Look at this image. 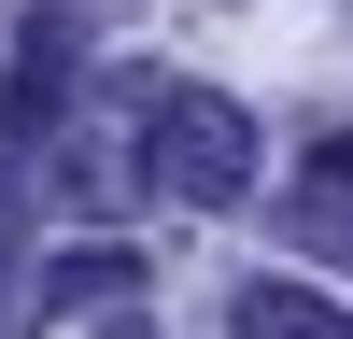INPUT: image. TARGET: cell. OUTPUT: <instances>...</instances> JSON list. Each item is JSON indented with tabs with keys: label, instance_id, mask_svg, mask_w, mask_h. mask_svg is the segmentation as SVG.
Instances as JSON below:
<instances>
[{
	"label": "cell",
	"instance_id": "3",
	"mask_svg": "<svg viewBox=\"0 0 353 339\" xmlns=\"http://www.w3.org/2000/svg\"><path fill=\"white\" fill-rule=\"evenodd\" d=\"M226 339H353V311H325L311 282H241V311H226Z\"/></svg>",
	"mask_w": 353,
	"mask_h": 339
},
{
	"label": "cell",
	"instance_id": "5",
	"mask_svg": "<svg viewBox=\"0 0 353 339\" xmlns=\"http://www.w3.org/2000/svg\"><path fill=\"white\" fill-rule=\"evenodd\" d=\"M0 297H14V170H0Z\"/></svg>",
	"mask_w": 353,
	"mask_h": 339
},
{
	"label": "cell",
	"instance_id": "2",
	"mask_svg": "<svg viewBox=\"0 0 353 339\" xmlns=\"http://www.w3.org/2000/svg\"><path fill=\"white\" fill-rule=\"evenodd\" d=\"M71 71H85V43H71V28H28V43H14V85H0V127H57V113H71Z\"/></svg>",
	"mask_w": 353,
	"mask_h": 339
},
{
	"label": "cell",
	"instance_id": "4",
	"mask_svg": "<svg viewBox=\"0 0 353 339\" xmlns=\"http://www.w3.org/2000/svg\"><path fill=\"white\" fill-rule=\"evenodd\" d=\"M141 282V254H71V269L43 282V311H99V297H128Z\"/></svg>",
	"mask_w": 353,
	"mask_h": 339
},
{
	"label": "cell",
	"instance_id": "6",
	"mask_svg": "<svg viewBox=\"0 0 353 339\" xmlns=\"http://www.w3.org/2000/svg\"><path fill=\"white\" fill-rule=\"evenodd\" d=\"M311 170H325V184H353V127H325V156H311Z\"/></svg>",
	"mask_w": 353,
	"mask_h": 339
},
{
	"label": "cell",
	"instance_id": "1",
	"mask_svg": "<svg viewBox=\"0 0 353 339\" xmlns=\"http://www.w3.org/2000/svg\"><path fill=\"white\" fill-rule=\"evenodd\" d=\"M141 170H156L184 212H226V198L254 184V113H241V99H212V85H170L156 127H141Z\"/></svg>",
	"mask_w": 353,
	"mask_h": 339
}]
</instances>
